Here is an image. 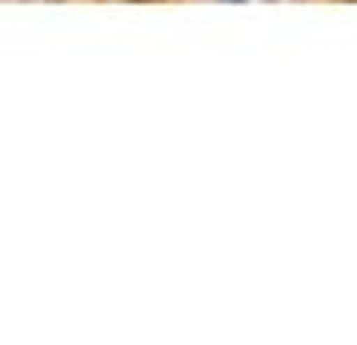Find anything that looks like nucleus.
<instances>
[{"label":"nucleus","instance_id":"f257e3e1","mask_svg":"<svg viewBox=\"0 0 357 345\" xmlns=\"http://www.w3.org/2000/svg\"><path fill=\"white\" fill-rule=\"evenodd\" d=\"M109 4H149V0H109Z\"/></svg>","mask_w":357,"mask_h":345},{"label":"nucleus","instance_id":"f03ea898","mask_svg":"<svg viewBox=\"0 0 357 345\" xmlns=\"http://www.w3.org/2000/svg\"><path fill=\"white\" fill-rule=\"evenodd\" d=\"M217 4H249V0H217Z\"/></svg>","mask_w":357,"mask_h":345},{"label":"nucleus","instance_id":"7ed1b4c3","mask_svg":"<svg viewBox=\"0 0 357 345\" xmlns=\"http://www.w3.org/2000/svg\"><path fill=\"white\" fill-rule=\"evenodd\" d=\"M349 4H357V0H349Z\"/></svg>","mask_w":357,"mask_h":345}]
</instances>
